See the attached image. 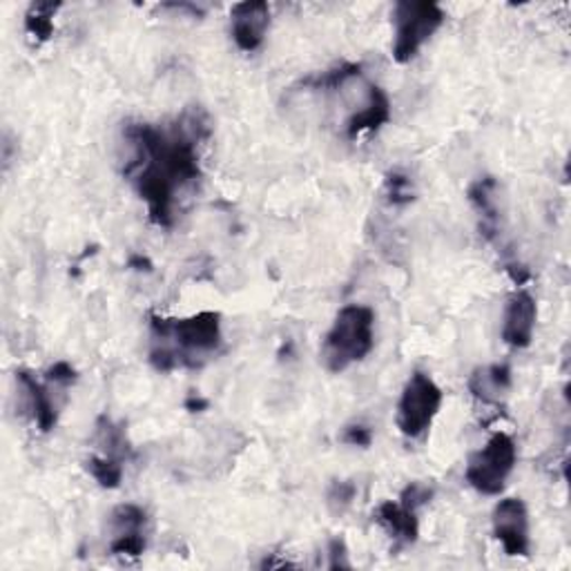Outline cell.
<instances>
[{
	"label": "cell",
	"mask_w": 571,
	"mask_h": 571,
	"mask_svg": "<svg viewBox=\"0 0 571 571\" xmlns=\"http://www.w3.org/2000/svg\"><path fill=\"white\" fill-rule=\"evenodd\" d=\"M205 136L208 121L201 112H186L172 130L150 123H130L123 130L130 148L125 175L159 228L175 226L181 192L201 179L199 141Z\"/></svg>",
	"instance_id": "1"
},
{
	"label": "cell",
	"mask_w": 571,
	"mask_h": 571,
	"mask_svg": "<svg viewBox=\"0 0 571 571\" xmlns=\"http://www.w3.org/2000/svg\"><path fill=\"white\" fill-rule=\"evenodd\" d=\"M224 344L222 315L203 311L181 320L153 317L150 322V365L170 373L177 369H201Z\"/></svg>",
	"instance_id": "2"
},
{
	"label": "cell",
	"mask_w": 571,
	"mask_h": 571,
	"mask_svg": "<svg viewBox=\"0 0 571 571\" xmlns=\"http://www.w3.org/2000/svg\"><path fill=\"white\" fill-rule=\"evenodd\" d=\"M376 348V313L365 304L344 306L322 342V362L328 373H344L365 362Z\"/></svg>",
	"instance_id": "3"
},
{
	"label": "cell",
	"mask_w": 571,
	"mask_h": 571,
	"mask_svg": "<svg viewBox=\"0 0 571 571\" xmlns=\"http://www.w3.org/2000/svg\"><path fill=\"white\" fill-rule=\"evenodd\" d=\"M447 14L428 0H400L393 8V58L411 63L419 49L445 25Z\"/></svg>",
	"instance_id": "4"
},
{
	"label": "cell",
	"mask_w": 571,
	"mask_h": 571,
	"mask_svg": "<svg viewBox=\"0 0 571 571\" xmlns=\"http://www.w3.org/2000/svg\"><path fill=\"white\" fill-rule=\"evenodd\" d=\"M445 393L440 384L424 371H413L406 380L400 402L395 424L400 434L408 440H422L443 408Z\"/></svg>",
	"instance_id": "5"
},
{
	"label": "cell",
	"mask_w": 571,
	"mask_h": 571,
	"mask_svg": "<svg viewBox=\"0 0 571 571\" xmlns=\"http://www.w3.org/2000/svg\"><path fill=\"white\" fill-rule=\"evenodd\" d=\"M518 464V447L505 432L493 434L486 445L467 460L464 480L482 495H500Z\"/></svg>",
	"instance_id": "6"
},
{
	"label": "cell",
	"mask_w": 571,
	"mask_h": 571,
	"mask_svg": "<svg viewBox=\"0 0 571 571\" xmlns=\"http://www.w3.org/2000/svg\"><path fill=\"white\" fill-rule=\"evenodd\" d=\"M491 529L507 556L527 558L531 553L529 510L520 497L497 500L491 512Z\"/></svg>",
	"instance_id": "7"
},
{
	"label": "cell",
	"mask_w": 571,
	"mask_h": 571,
	"mask_svg": "<svg viewBox=\"0 0 571 571\" xmlns=\"http://www.w3.org/2000/svg\"><path fill=\"white\" fill-rule=\"evenodd\" d=\"M110 551L123 558H138L148 547V514L138 505H119L110 514Z\"/></svg>",
	"instance_id": "8"
},
{
	"label": "cell",
	"mask_w": 571,
	"mask_h": 571,
	"mask_svg": "<svg viewBox=\"0 0 571 571\" xmlns=\"http://www.w3.org/2000/svg\"><path fill=\"white\" fill-rule=\"evenodd\" d=\"M16 384H19V393L23 395V408L32 415L38 432L49 434L58 424V413H60L58 393L67 389H60L47 380L41 382L32 371H19Z\"/></svg>",
	"instance_id": "9"
},
{
	"label": "cell",
	"mask_w": 571,
	"mask_h": 571,
	"mask_svg": "<svg viewBox=\"0 0 571 571\" xmlns=\"http://www.w3.org/2000/svg\"><path fill=\"white\" fill-rule=\"evenodd\" d=\"M536 322H538V304L536 298L520 289L516 293L510 295L507 304H505V313H503V342L512 348H529L534 342V333H536Z\"/></svg>",
	"instance_id": "10"
},
{
	"label": "cell",
	"mask_w": 571,
	"mask_h": 571,
	"mask_svg": "<svg viewBox=\"0 0 571 571\" xmlns=\"http://www.w3.org/2000/svg\"><path fill=\"white\" fill-rule=\"evenodd\" d=\"M270 30V8L261 0H248V3H239L231 12V34L235 45L253 54L257 52Z\"/></svg>",
	"instance_id": "11"
},
{
	"label": "cell",
	"mask_w": 571,
	"mask_h": 571,
	"mask_svg": "<svg viewBox=\"0 0 571 571\" xmlns=\"http://www.w3.org/2000/svg\"><path fill=\"white\" fill-rule=\"evenodd\" d=\"M373 520L393 538L395 547H411L419 538L417 512L404 507L400 500H384L373 512Z\"/></svg>",
	"instance_id": "12"
},
{
	"label": "cell",
	"mask_w": 571,
	"mask_h": 571,
	"mask_svg": "<svg viewBox=\"0 0 571 571\" xmlns=\"http://www.w3.org/2000/svg\"><path fill=\"white\" fill-rule=\"evenodd\" d=\"M514 384V373L510 365H489V367H478L469 376V393L484 406H500L512 391Z\"/></svg>",
	"instance_id": "13"
},
{
	"label": "cell",
	"mask_w": 571,
	"mask_h": 571,
	"mask_svg": "<svg viewBox=\"0 0 571 571\" xmlns=\"http://www.w3.org/2000/svg\"><path fill=\"white\" fill-rule=\"evenodd\" d=\"M389 121H391L389 94L380 86H376L371 99L352 116L346 119L344 132H346L348 141H355V138H360L362 134H373V132L382 130Z\"/></svg>",
	"instance_id": "14"
},
{
	"label": "cell",
	"mask_w": 571,
	"mask_h": 571,
	"mask_svg": "<svg viewBox=\"0 0 571 571\" xmlns=\"http://www.w3.org/2000/svg\"><path fill=\"white\" fill-rule=\"evenodd\" d=\"M497 181L493 177H482L473 181L467 197L475 212L480 214V233L484 239L493 242L500 233V205H497Z\"/></svg>",
	"instance_id": "15"
},
{
	"label": "cell",
	"mask_w": 571,
	"mask_h": 571,
	"mask_svg": "<svg viewBox=\"0 0 571 571\" xmlns=\"http://www.w3.org/2000/svg\"><path fill=\"white\" fill-rule=\"evenodd\" d=\"M94 443L99 447V456H103V458L119 460L123 464L132 458V447H130V440H127V434H125V426L116 424L108 415H101L97 419Z\"/></svg>",
	"instance_id": "16"
},
{
	"label": "cell",
	"mask_w": 571,
	"mask_h": 571,
	"mask_svg": "<svg viewBox=\"0 0 571 571\" xmlns=\"http://www.w3.org/2000/svg\"><path fill=\"white\" fill-rule=\"evenodd\" d=\"M60 3H34L25 14V32L36 41L45 43L54 36V16Z\"/></svg>",
	"instance_id": "17"
},
{
	"label": "cell",
	"mask_w": 571,
	"mask_h": 571,
	"mask_svg": "<svg viewBox=\"0 0 571 571\" xmlns=\"http://www.w3.org/2000/svg\"><path fill=\"white\" fill-rule=\"evenodd\" d=\"M86 469L103 489H119L121 486L123 462L110 460V458H103V456L94 454V456H90L86 460Z\"/></svg>",
	"instance_id": "18"
},
{
	"label": "cell",
	"mask_w": 571,
	"mask_h": 571,
	"mask_svg": "<svg viewBox=\"0 0 571 571\" xmlns=\"http://www.w3.org/2000/svg\"><path fill=\"white\" fill-rule=\"evenodd\" d=\"M357 495V484L352 480H335L331 486H328V493H326V505H328V512L333 516H342L350 510L352 500Z\"/></svg>",
	"instance_id": "19"
},
{
	"label": "cell",
	"mask_w": 571,
	"mask_h": 571,
	"mask_svg": "<svg viewBox=\"0 0 571 571\" xmlns=\"http://www.w3.org/2000/svg\"><path fill=\"white\" fill-rule=\"evenodd\" d=\"M434 495H436L434 484H426V482L415 480V482H408V484L402 489V493H400L398 500H400V503H402L404 507H408V510H413V512L419 514L422 507H426L428 503H432Z\"/></svg>",
	"instance_id": "20"
},
{
	"label": "cell",
	"mask_w": 571,
	"mask_h": 571,
	"mask_svg": "<svg viewBox=\"0 0 571 571\" xmlns=\"http://www.w3.org/2000/svg\"><path fill=\"white\" fill-rule=\"evenodd\" d=\"M384 192H387V201L391 205H408L415 199V190L413 183L406 175L400 172H391L384 181Z\"/></svg>",
	"instance_id": "21"
},
{
	"label": "cell",
	"mask_w": 571,
	"mask_h": 571,
	"mask_svg": "<svg viewBox=\"0 0 571 571\" xmlns=\"http://www.w3.org/2000/svg\"><path fill=\"white\" fill-rule=\"evenodd\" d=\"M45 380L52 382V384H56V387H60V389H69L71 384H75V382L79 380V376H77V369L71 367L69 362H56V365H52V367L47 369Z\"/></svg>",
	"instance_id": "22"
},
{
	"label": "cell",
	"mask_w": 571,
	"mask_h": 571,
	"mask_svg": "<svg viewBox=\"0 0 571 571\" xmlns=\"http://www.w3.org/2000/svg\"><path fill=\"white\" fill-rule=\"evenodd\" d=\"M342 440H344L346 445H350V447H362V449H367V447H371V443H373V434H371V428L365 426V424H352V426H346V432H344Z\"/></svg>",
	"instance_id": "23"
},
{
	"label": "cell",
	"mask_w": 571,
	"mask_h": 571,
	"mask_svg": "<svg viewBox=\"0 0 571 571\" xmlns=\"http://www.w3.org/2000/svg\"><path fill=\"white\" fill-rule=\"evenodd\" d=\"M328 567L331 569H350V560H348V549L346 542L342 538H333L328 542Z\"/></svg>",
	"instance_id": "24"
},
{
	"label": "cell",
	"mask_w": 571,
	"mask_h": 571,
	"mask_svg": "<svg viewBox=\"0 0 571 571\" xmlns=\"http://www.w3.org/2000/svg\"><path fill=\"white\" fill-rule=\"evenodd\" d=\"M205 404H208V402H203V400H194V398L186 402V406H188L190 411H194V408H201V406H205Z\"/></svg>",
	"instance_id": "25"
}]
</instances>
